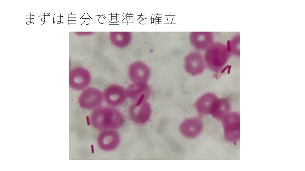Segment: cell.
<instances>
[{"instance_id": "obj_1", "label": "cell", "mask_w": 305, "mask_h": 171, "mask_svg": "<svg viewBox=\"0 0 305 171\" xmlns=\"http://www.w3.org/2000/svg\"><path fill=\"white\" fill-rule=\"evenodd\" d=\"M90 123L94 128L100 130L114 129L123 124L122 113L112 107H98L93 110L90 117Z\"/></svg>"}, {"instance_id": "obj_2", "label": "cell", "mask_w": 305, "mask_h": 171, "mask_svg": "<svg viewBox=\"0 0 305 171\" xmlns=\"http://www.w3.org/2000/svg\"><path fill=\"white\" fill-rule=\"evenodd\" d=\"M229 57V53L225 48H210L205 53V60L210 69L218 72L226 64Z\"/></svg>"}, {"instance_id": "obj_3", "label": "cell", "mask_w": 305, "mask_h": 171, "mask_svg": "<svg viewBox=\"0 0 305 171\" xmlns=\"http://www.w3.org/2000/svg\"><path fill=\"white\" fill-rule=\"evenodd\" d=\"M225 138L235 142L240 137V115L237 113L230 112L221 120Z\"/></svg>"}, {"instance_id": "obj_4", "label": "cell", "mask_w": 305, "mask_h": 171, "mask_svg": "<svg viewBox=\"0 0 305 171\" xmlns=\"http://www.w3.org/2000/svg\"><path fill=\"white\" fill-rule=\"evenodd\" d=\"M103 98V94L99 89L93 87L83 90L78 98L80 107L86 109H95L100 105Z\"/></svg>"}, {"instance_id": "obj_5", "label": "cell", "mask_w": 305, "mask_h": 171, "mask_svg": "<svg viewBox=\"0 0 305 171\" xmlns=\"http://www.w3.org/2000/svg\"><path fill=\"white\" fill-rule=\"evenodd\" d=\"M151 113L150 105L146 101L135 102L130 106L129 109L130 118L138 124L146 122L150 118Z\"/></svg>"}, {"instance_id": "obj_6", "label": "cell", "mask_w": 305, "mask_h": 171, "mask_svg": "<svg viewBox=\"0 0 305 171\" xmlns=\"http://www.w3.org/2000/svg\"><path fill=\"white\" fill-rule=\"evenodd\" d=\"M91 79V75L87 70L82 68H75L69 74V85L75 90H84L89 85Z\"/></svg>"}, {"instance_id": "obj_7", "label": "cell", "mask_w": 305, "mask_h": 171, "mask_svg": "<svg viewBox=\"0 0 305 171\" xmlns=\"http://www.w3.org/2000/svg\"><path fill=\"white\" fill-rule=\"evenodd\" d=\"M120 137L119 133L114 129L103 131L99 135L97 142L99 148L105 151L115 149L119 145Z\"/></svg>"}, {"instance_id": "obj_8", "label": "cell", "mask_w": 305, "mask_h": 171, "mask_svg": "<svg viewBox=\"0 0 305 171\" xmlns=\"http://www.w3.org/2000/svg\"><path fill=\"white\" fill-rule=\"evenodd\" d=\"M103 98L106 103L112 107H116L122 104L126 98L125 91L122 86L112 84L108 87L105 90Z\"/></svg>"}, {"instance_id": "obj_9", "label": "cell", "mask_w": 305, "mask_h": 171, "mask_svg": "<svg viewBox=\"0 0 305 171\" xmlns=\"http://www.w3.org/2000/svg\"><path fill=\"white\" fill-rule=\"evenodd\" d=\"M125 91L128 98L138 102L147 99L150 95L151 90L146 82H138L130 85Z\"/></svg>"}, {"instance_id": "obj_10", "label": "cell", "mask_w": 305, "mask_h": 171, "mask_svg": "<svg viewBox=\"0 0 305 171\" xmlns=\"http://www.w3.org/2000/svg\"><path fill=\"white\" fill-rule=\"evenodd\" d=\"M185 68L186 72L192 75L201 74L205 68L204 61L199 53H193L185 59Z\"/></svg>"}, {"instance_id": "obj_11", "label": "cell", "mask_w": 305, "mask_h": 171, "mask_svg": "<svg viewBox=\"0 0 305 171\" xmlns=\"http://www.w3.org/2000/svg\"><path fill=\"white\" fill-rule=\"evenodd\" d=\"M150 71L144 64L140 62H135L130 66L129 75L130 80L134 82H147L149 77Z\"/></svg>"}, {"instance_id": "obj_12", "label": "cell", "mask_w": 305, "mask_h": 171, "mask_svg": "<svg viewBox=\"0 0 305 171\" xmlns=\"http://www.w3.org/2000/svg\"><path fill=\"white\" fill-rule=\"evenodd\" d=\"M202 128L200 120L197 118H192L183 121L180 125L179 129L183 135L189 138H193L200 133Z\"/></svg>"}, {"instance_id": "obj_13", "label": "cell", "mask_w": 305, "mask_h": 171, "mask_svg": "<svg viewBox=\"0 0 305 171\" xmlns=\"http://www.w3.org/2000/svg\"><path fill=\"white\" fill-rule=\"evenodd\" d=\"M231 107L228 99L217 98L212 104L210 114L215 118L222 120L230 113Z\"/></svg>"}, {"instance_id": "obj_14", "label": "cell", "mask_w": 305, "mask_h": 171, "mask_svg": "<svg viewBox=\"0 0 305 171\" xmlns=\"http://www.w3.org/2000/svg\"><path fill=\"white\" fill-rule=\"evenodd\" d=\"M217 98L216 95L211 93L206 94L200 97L196 104L198 113L202 115L210 114L212 105Z\"/></svg>"}]
</instances>
